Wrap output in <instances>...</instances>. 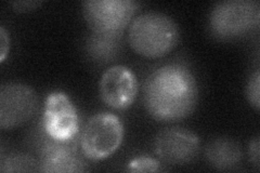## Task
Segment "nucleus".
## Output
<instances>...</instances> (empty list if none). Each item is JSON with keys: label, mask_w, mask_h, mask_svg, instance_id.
<instances>
[{"label": "nucleus", "mask_w": 260, "mask_h": 173, "mask_svg": "<svg viewBox=\"0 0 260 173\" xmlns=\"http://www.w3.org/2000/svg\"><path fill=\"white\" fill-rule=\"evenodd\" d=\"M199 101L197 79L189 67L169 63L154 70L143 85V103L150 116L160 122L184 119Z\"/></svg>", "instance_id": "f257e3e1"}, {"label": "nucleus", "mask_w": 260, "mask_h": 173, "mask_svg": "<svg viewBox=\"0 0 260 173\" xmlns=\"http://www.w3.org/2000/svg\"><path fill=\"white\" fill-rule=\"evenodd\" d=\"M128 40L136 53L156 59L168 54L177 46L179 29L170 16L160 12H145L130 24Z\"/></svg>", "instance_id": "f03ea898"}, {"label": "nucleus", "mask_w": 260, "mask_h": 173, "mask_svg": "<svg viewBox=\"0 0 260 173\" xmlns=\"http://www.w3.org/2000/svg\"><path fill=\"white\" fill-rule=\"evenodd\" d=\"M260 5L255 0L218 3L209 14V30L219 40H233L258 28Z\"/></svg>", "instance_id": "7ed1b4c3"}, {"label": "nucleus", "mask_w": 260, "mask_h": 173, "mask_svg": "<svg viewBox=\"0 0 260 173\" xmlns=\"http://www.w3.org/2000/svg\"><path fill=\"white\" fill-rule=\"evenodd\" d=\"M124 125L116 115L95 114L88 120L80 139L84 156L92 161L109 158L115 153L124 140Z\"/></svg>", "instance_id": "20e7f679"}, {"label": "nucleus", "mask_w": 260, "mask_h": 173, "mask_svg": "<svg viewBox=\"0 0 260 173\" xmlns=\"http://www.w3.org/2000/svg\"><path fill=\"white\" fill-rule=\"evenodd\" d=\"M139 4L134 0H86L83 14L94 34L118 37L129 25Z\"/></svg>", "instance_id": "39448f33"}, {"label": "nucleus", "mask_w": 260, "mask_h": 173, "mask_svg": "<svg viewBox=\"0 0 260 173\" xmlns=\"http://www.w3.org/2000/svg\"><path fill=\"white\" fill-rule=\"evenodd\" d=\"M43 123L46 133L56 142L67 143L77 134L78 113L67 93L54 91L47 96Z\"/></svg>", "instance_id": "423d86ee"}, {"label": "nucleus", "mask_w": 260, "mask_h": 173, "mask_svg": "<svg viewBox=\"0 0 260 173\" xmlns=\"http://www.w3.org/2000/svg\"><path fill=\"white\" fill-rule=\"evenodd\" d=\"M38 97L31 87L9 82L0 89V127L13 129L27 122L35 114Z\"/></svg>", "instance_id": "0eeeda50"}, {"label": "nucleus", "mask_w": 260, "mask_h": 173, "mask_svg": "<svg viewBox=\"0 0 260 173\" xmlns=\"http://www.w3.org/2000/svg\"><path fill=\"white\" fill-rule=\"evenodd\" d=\"M200 137L183 128L161 130L153 140V151L168 164L181 166L191 162L200 152Z\"/></svg>", "instance_id": "6e6552de"}, {"label": "nucleus", "mask_w": 260, "mask_h": 173, "mask_svg": "<svg viewBox=\"0 0 260 173\" xmlns=\"http://www.w3.org/2000/svg\"><path fill=\"white\" fill-rule=\"evenodd\" d=\"M101 100L114 110L132 106L138 93V81L134 72L124 65H114L103 73L99 85Z\"/></svg>", "instance_id": "1a4fd4ad"}, {"label": "nucleus", "mask_w": 260, "mask_h": 173, "mask_svg": "<svg viewBox=\"0 0 260 173\" xmlns=\"http://www.w3.org/2000/svg\"><path fill=\"white\" fill-rule=\"evenodd\" d=\"M64 143L53 141V143H49L44 147L38 163L40 172L62 173L84 172L87 170L85 162Z\"/></svg>", "instance_id": "9d476101"}, {"label": "nucleus", "mask_w": 260, "mask_h": 173, "mask_svg": "<svg viewBox=\"0 0 260 173\" xmlns=\"http://www.w3.org/2000/svg\"><path fill=\"white\" fill-rule=\"evenodd\" d=\"M205 157L211 167L217 170H230L242 160L240 145L230 137H216L207 144Z\"/></svg>", "instance_id": "9b49d317"}, {"label": "nucleus", "mask_w": 260, "mask_h": 173, "mask_svg": "<svg viewBox=\"0 0 260 173\" xmlns=\"http://www.w3.org/2000/svg\"><path fill=\"white\" fill-rule=\"evenodd\" d=\"M2 172H34L39 171V164L34 158L24 154H11L3 157L0 162Z\"/></svg>", "instance_id": "f8f14e48"}, {"label": "nucleus", "mask_w": 260, "mask_h": 173, "mask_svg": "<svg viewBox=\"0 0 260 173\" xmlns=\"http://www.w3.org/2000/svg\"><path fill=\"white\" fill-rule=\"evenodd\" d=\"M127 170L129 172H158L160 171V162L149 156H141L130 161Z\"/></svg>", "instance_id": "ddd939ff"}, {"label": "nucleus", "mask_w": 260, "mask_h": 173, "mask_svg": "<svg viewBox=\"0 0 260 173\" xmlns=\"http://www.w3.org/2000/svg\"><path fill=\"white\" fill-rule=\"evenodd\" d=\"M246 96L249 104L259 112L260 110V74L257 70L251 74L246 86Z\"/></svg>", "instance_id": "4468645a"}, {"label": "nucleus", "mask_w": 260, "mask_h": 173, "mask_svg": "<svg viewBox=\"0 0 260 173\" xmlns=\"http://www.w3.org/2000/svg\"><path fill=\"white\" fill-rule=\"evenodd\" d=\"M10 50V37L4 26H0V62H4Z\"/></svg>", "instance_id": "2eb2a0df"}, {"label": "nucleus", "mask_w": 260, "mask_h": 173, "mask_svg": "<svg viewBox=\"0 0 260 173\" xmlns=\"http://www.w3.org/2000/svg\"><path fill=\"white\" fill-rule=\"evenodd\" d=\"M259 146H260L259 136L251 139V141L248 146V156H249V160H250L251 164H254L257 169H259V158H260Z\"/></svg>", "instance_id": "dca6fc26"}, {"label": "nucleus", "mask_w": 260, "mask_h": 173, "mask_svg": "<svg viewBox=\"0 0 260 173\" xmlns=\"http://www.w3.org/2000/svg\"><path fill=\"white\" fill-rule=\"evenodd\" d=\"M42 2H18V3H12L14 9L18 11H28V10H34L42 5Z\"/></svg>", "instance_id": "f3484780"}]
</instances>
